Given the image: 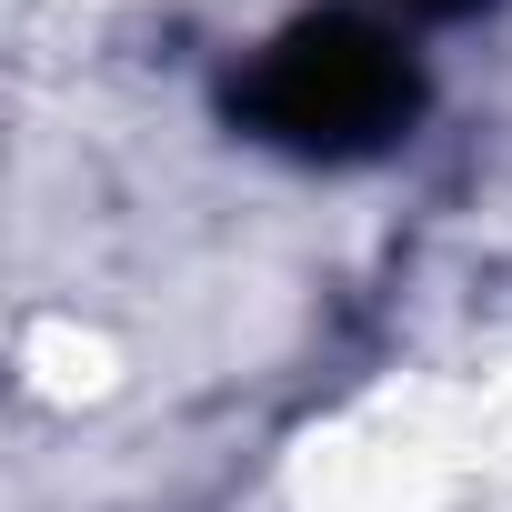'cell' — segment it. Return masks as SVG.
<instances>
[{"mask_svg": "<svg viewBox=\"0 0 512 512\" xmlns=\"http://www.w3.org/2000/svg\"><path fill=\"white\" fill-rule=\"evenodd\" d=\"M231 121L292 161H372L422 121V71L382 21L322 11L251 51V71L231 81Z\"/></svg>", "mask_w": 512, "mask_h": 512, "instance_id": "1", "label": "cell"}, {"mask_svg": "<svg viewBox=\"0 0 512 512\" xmlns=\"http://www.w3.org/2000/svg\"><path fill=\"white\" fill-rule=\"evenodd\" d=\"M402 11H482V0H402Z\"/></svg>", "mask_w": 512, "mask_h": 512, "instance_id": "2", "label": "cell"}]
</instances>
